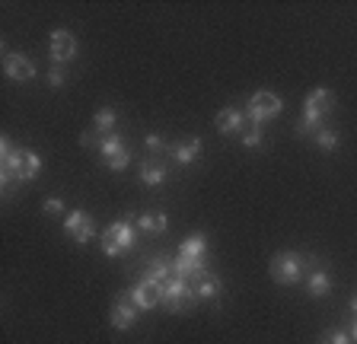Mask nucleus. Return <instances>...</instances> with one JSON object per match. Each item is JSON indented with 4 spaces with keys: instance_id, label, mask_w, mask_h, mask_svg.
Returning <instances> with one entry per match:
<instances>
[{
    "instance_id": "nucleus-4",
    "label": "nucleus",
    "mask_w": 357,
    "mask_h": 344,
    "mask_svg": "<svg viewBox=\"0 0 357 344\" xmlns=\"http://www.w3.org/2000/svg\"><path fill=\"white\" fill-rule=\"evenodd\" d=\"M268 271H271V281H275V284L290 287L303 277L306 262L300 252H278L275 258H271V265H268Z\"/></svg>"
},
{
    "instance_id": "nucleus-5",
    "label": "nucleus",
    "mask_w": 357,
    "mask_h": 344,
    "mask_svg": "<svg viewBox=\"0 0 357 344\" xmlns=\"http://www.w3.org/2000/svg\"><path fill=\"white\" fill-rule=\"evenodd\" d=\"M134 240H137V233H134V226L128 224V220H115V224H109L105 233H102L105 258H121L125 252H131Z\"/></svg>"
},
{
    "instance_id": "nucleus-22",
    "label": "nucleus",
    "mask_w": 357,
    "mask_h": 344,
    "mask_svg": "<svg viewBox=\"0 0 357 344\" xmlns=\"http://www.w3.org/2000/svg\"><path fill=\"white\" fill-rule=\"evenodd\" d=\"M144 274L156 277V281H163V284H166V281L172 277V262H166V258H156V262H150V268L144 271Z\"/></svg>"
},
{
    "instance_id": "nucleus-7",
    "label": "nucleus",
    "mask_w": 357,
    "mask_h": 344,
    "mask_svg": "<svg viewBox=\"0 0 357 344\" xmlns=\"http://www.w3.org/2000/svg\"><path fill=\"white\" fill-rule=\"evenodd\" d=\"M284 109L281 96H275V93H268V90H259L249 102H245V118L255 121V125H265V121L278 118Z\"/></svg>"
},
{
    "instance_id": "nucleus-23",
    "label": "nucleus",
    "mask_w": 357,
    "mask_h": 344,
    "mask_svg": "<svg viewBox=\"0 0 357 344\" xmlns=\"http://www.w3.org/2000/svg\"><path fill=\"white\" fill-rule=\"evenodd\" d=\"M261 141H265V134H261V125L249 121V125L243 127V143H245L249 150H252V147H261Z\"/></svg>"
},
{
    "instance_id": "nucleus-21",
    "label": "nucleus",
    "mask_w": 357,
    "mask_h": 344,
    "mask_svg": "<svg viewBox=\"0 0 357 344\" xmlns=\"http://www.w3.org/2000/svg\"><path fill=\"white\" fill-rule=\"evenodd\" d=\"M338 143H342V137H338V131H328V127H319L316 131V147L319 150H338Z\"/></svg>"
},
{
    "instance_id": "nucleus-2",
    "label": "nucleus",
    "mask_w": 357,
    "mask_h": 344,
    "mask_svg": "<svg viewBox=\"0 0 357 344\" xmlns=\"http://www.w3.org/2000/svg\"><path fill=\"white\" fill-rule=\"evenodd\" d=\"M204 255H208V240H204L201 233H192V236L182 242V249H178L176 262H172V274L185 277V281L198 277L201 271H204Z\"/></svg>"
},
{
    "instance_id": "nucleus-26",
    "label": "nucleus",
    "mask_w": 357,
    "mask_h": 344,
    "mask_svg": "<svg viewBox=\"0 0 357 344\" xmlns=\"http://www.w3.org/2000/svg\"><path fill=\"white\" fill-rule=\"evenodd\" d=\"M64 70H61V64H54L52 68V74H48V83H52V90H61V86H64Z\"/></svg>"
},
{
    "instance_id": "nucleus-29",
    "label": "nucleus",
    "mask_w": 357,
    "mask_h": 344,
    "mask_svg": "<svg viewBox=\"0 0 357 344\" xmlns=\"http://www.w3.org/2000/svg\"><path fill=\"white\" fill-rule=\"evenodd\" d=\"M348 335H351V341L357 344V319H354V325H351V331H348Z\"/></svg>"
},
{
    "instance_id": "nucleus-19",
    "label": "nucleus",
    "mask_w": 357,
    "mask_h": 344,
    "mask_svg": "<svg viewBox=\"0 0 357 344\" xmlns=\"http://www.w3.org/2000/svg\"><path fill=\"white\" fill-rule=\"evenodd\" d=\"M306 290H310V297H326V293L332 290V277H328V271H312L310 281H306Z\"/></svg>"
},
{
    "instance_id": "nucleus-20",
    "label": "nucleus",
    "mask_w": 357,
    "mask_h": 344,
    "mask_svg": "<svg viewBox=\"0 0 357 344\" xmlns=\"http://www.w3.org/2000/svg\"><path fill=\"white\" fill-rule=\"evenodd\" d=\"M93 127H96L102 137H109L112 127H115V109H99V112H96V121H93Z\"/></svg>"
},
{
    "instance_id": "nucleus-15",
    "label": "nucleus",
    "mask_w": 357,
    "mask_h": 344,
    "mask_svg": "<svg viewBox=\"0 0 357 344\" xmlns=\"http://www.w3.org/2000/svg\"><path fill=\"white\" fill-rule=\"evenodd\" d=\"M137 230H144L147 236H163L169 230V220H166L163 210H147V214L137 217Z\"/></svg>"
},
{
    "instance_id": "nucleus-17",
    "label": "nucleus",
    "mask_w": 357,
    "mask_h": 344,
    "mask_svg": "<svg viewBox=\"0 0 357 344\" xmlns=\"http://www.w3.org/2000/svg\"><path fill=\"white\" fill-rule=\"evenodd\" d=\"M172 157H176L182 166L195 163V159L201 157V137H188V141H182L176 150H172Z\"/></svg>"
},
{
    "instance_id": "nucleus-10",
    "label": "nucleus",
    "mask_w": 357,
    "mask_h": 344,
    "mask_svg": "<svg viewBox=\"0 0 357 344\" xmlns=\"http://www.w3.org/2000/svg\"><path fill=\"white\" fill-rule=\"evenodd\" d=\"M99 153H102L105 166H109V169H115V172L128 169V163H131V153H128V147L121 143L119 134H109V137H105V141L99 143Z\"/></svg>"
},
{
    "instance_id": "nucleus-25",
    "label": "nucleus",
    "mask_w": 357,
    "mask_h": 344,
    "mask_svg": "<svg viewBox=\"0 0 357 344\" xmlns=\"http://www.w3.org/2000/svg\"><path fill=\"white\" fill-rule=\"evenodd\" d=\"M102 141H105V137L99 134L96 127H89V131H83V134H80V143H83V147H96V143H102Z\"/></svg>"
},
{
    "instance_id": "nucleus-6",
    "label": "nucleus",
    "mask_w": 357,
    "mask_h": 344,
    "mask_svg": "<svg viewBox=\"0 0 357 344\" xmlns=\"http://www.w3.org/2000/svg\"><path fill=\"white\" fill-rule=\"evenodd\" d=\"M195 303H198V293H195V287L188 284L185 277H176V274H172L169 281H166V290H163V306L169 309V313H188Z\"/></svg>"
},
{
    "instance_id": "nucleus-24",
    "label": "nucleus",
    "mask_w": 357,
    "mask_h": 344,
    "mask_svg": "<svg viewBox=\"0 0 357 344\" xmlns=\"http://www.w3.org/2000/svg\"><path fill=\"white\" fill-rule=\"evenodd\" d=\"M319 344H354V341H351L348 331H326V335L319 338Z\"/></svg>"
},
{
    "instance_id": "nucleus-13",
    "label": "nucleus",
    "mask_w": 357,
    "mask_h": 344,
    "mask_svg": "<svg viewBox=\"0 0 357 344\" xmlns=\"http://www.w3.org/2000/svg\"><path fill=\"white\" fill-rule=\"evenodd\" d=\"M134 322H137V303H134L131 293H125V297L115 299V306H112V325L119 331L131 329Z\"/></svg>"
},
{
    "instance_id": "nucleus-27",
    "label": "nucleus",
    "mask_w": 357,
    "mask_h": 344,
    "mask_svg": "<svg viewBox=\"0 0 357 344\" xmlns=\"http://www.w3.org/2000/svg\"><path fill=\"white\" fill-rule=\"evenodd\" d=\"M42 210L45 214H64V204H61L58 198H48V201L42 204Z\"/></svg>"
},
{
    "instance_id": "nucleus-12",
    "label": "nucleus",
    "mask_w": 357,
    "mask_h": 344,
    "mask_svg": "<svg viewBox=\"0 0 357 344\" xmlns=\"http://www.w3.org/2000/svg\"><path fill=\"white\" fill-rule=\"evenodd\" d=\"M48 52H52L54 64H67V61H74V54H77V38L70 36L67 29H54Z\"/></svg>"
},
{
    "instance_id": "nucleus-30",
    "label": "nucleus",
    "mask_w": 357,
    "mask_h": 344,
    "mask_svg": "<svg viewBox=\"0 0 357 344\" xmlns=\"http://www.w3.org/2000/svg\"><path fill=\"white\" fill-rule=\"evenodd\" d=\"M351 313H354V315H357V297H354V299H351Z\"/></svg>"
},
{
    "instance_id": "nucleus-9",
    "label": "nucleus",
    "mask_w": 357,
    "mask_h": 344,
    "mask_svg": "<svg viewBox=\"0 0 357 344\" xmlns=\"http://www.w3.org/2000/svg\"><path fill=\"white\" fill-rule=\"evenodd\" d=\"M163 290H166L163 281L144 274L141 281H137V287L131 290V297H134V303H137V309H153L163 303Z\"/></svg>"
},
{
    "instance_id": "nucleus-18",
    "label": "nucleus",
    "mask_w": 357,
    "mask_h": 344,
    "mask_svg": "<svg viewBox=\"0 0 357 344\" xmlns=\"http://www.w3.org/2000/svg\"><path fill=\"white\" fill-rule=\"evenodd\" d=\"M141 182H144V185H150V188L163 185V182H166V166L153 163V159H147V163H141Z\"/></svg>"
},
{
    "instance_id": "nucleus-16",
    "label": "nucleus",
    "mask_w": 357,
    "mask_h": 344,
    "mask_svg": "<svg viewBox=\"0 0 357 344\" xmlns=\"http://www.w3.org/2000/svg\"><path fill=\"white\" fill-rule=\"evenodd\" d=\"M188 284L195 287L198 299H214L217 293H220V277L211 274V271H201V274H198V277H192Z\"/></svg>"
},
{
    "instance_id": "nucleus-3",
    "label": "nucleus",
    "mask_w": 357,
    "mask_h": 344,
    "mask_svg": "<svg viewBox=\"0 0 357 344\" xmlns=\"http://www.w3.org/2000/svg\"><path fill=\"white\" fill-rule=\"evenodd\" d=\"M332 109H335L332 90H326V86H316V90L306 96V102H303V121L297 125V134H306V131H319V121L326 118Z\"/></svg>"
},
{
    "instance_id": "nucleus-14",
    "label": "nucleus",
    "mask_w": 357,
    "mask_h": 344,
    "mask_svg": "<svg viewBox=\"0 0 357 344\" xmlns=\"http://www.w3.org/2000/svg\"><path fill=\"white\" fill-rule=\"evenodd\" d=\"M217 131L220 134H236V131H243L245 127V112H239V109H233V105H227V109H220L214 118Z\"/></svg>"
},
{
    "instance_id": "nucleus-8",
    "label": "nucleus",
    "mask_w": 357,
    "mask_h": 344,
    "mask_svg": "<svg viewBox=\"0 0 357 344\" xmlns=\"http://www.w3.org/2000/svg\"><path fill=\"white\" fill-rule=\"evenodd\" d=\"M64 233L77 246H86V242L96 236V224H93V217H89L86 210H70L64 217Z\"/></svg>"
},
{
    "instance_id": "nucleus-11",
    "label": "nucleus",
    "mask_w": 357,
    "mask_h": 344,
    "mask_svg": "<svg viewBox=\"0 0 357 344\" xmlns=\"http://www.w3.org/2000/svg\"><path fill=\"white\" fill-rule=\"evenodd\" d=\"M3 74H7L10 80H16V83H26V80L36 77V64H32L26 54L10 52V54H3Z\"/></svg>"
},
{
    "instance_id": "nucleus-1",
    "label": "nucleus",
    "mask_w": 357,
    "mask_h": 344,
    "mask_svg": "<svg viewBox=\"0 0 357 344\" xmlns=\"http://www.w3.org/2000/svg\"><path fill=\"white\" fill-rule=\"evenodd\" d=\"M0 163H3L7 172H13L20 182H32V179H38V172H42V157L32 153V150L13 147L10 137H0Z\"/></svg>"
},
{
    "instance_id": "nucleus-28",
    "label": "nucleus",
    "mask_w": 357,
    "mask_h": 344,
    "mask_svg": "<svg viewBox=\"0 0 357 344\" xmlns=\"http://www.w3.org/2000/svg\"><path fill=\"white\" fill-rule=\"evenodd\" d=\"M144 143H147V150H163L166 147L163 137H156V134H147V141H144Z\"/></svg>"
}]
</instances>
